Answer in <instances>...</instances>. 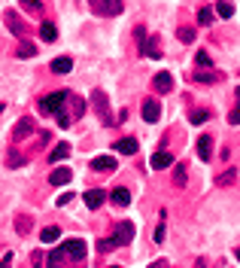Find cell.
<instances>
[{
	"instance_id": "6da1fadb",
	"label": "cell",
	"mask_w": 240,
	"mask_h": 268,
	"mask_svg": "<svg viewBox=\"0 0 240 268\" xmlns=\"http://www.w3.org/2000/svg\"><path fill=\"white\" fill-rule=\"evenodd\" d=\"M67 98H70V92H52L46 98H40V113H43V116H58L64 110V104H67Z\"/></svg>"
},
{
	"instance_id": "7a4b0ae2",
	"label": "cell",
	"mask_w": 240,
	"mask_h": 268,
	"mask_svg": "<svg viewBox=\"0 0 240 268\" xmlns=\"http://www.w3.org/2000/svg\"><path fill=\"white\" fill-rule=\"evenodd\" d=\"M88 7L104 19H112V16L122 13V0H88Z\"/></svg>"
},
{
	"instance_id": "3957f363",
	"label": "cell",
	"mask_w": 240,
	"mask_h": 268,
	"mask_svg": "<svg viewBox=\"0 0 240 268\" xmlns=\"http://www.w3.org/2000/svg\"><path fill=\"white\" fill-rule=\"evenodd\" d=\"M61 247H64V256H67V259H73V262H82V259H86V250H88L82 238H73V241H64Z\"/></svg>"
},
{
	"instance_id": "277c9868",
	"label": "cell",
	"mask_w": 240,
	"mask_h": 268,
	"mask_svg": "<svg viewBox=\"0 0 240 268\" xmlns=\"http://www.w3.org/2000/svg\"><path fill=\"white\" fill-rule=\"evenodd\" d=\"M131 238H134V222H122V225H116V235H112V244H116V247L131 244Z\"/></svg>"
},
{
	"instance_id": "5b68a950",
	"label": "cell",
	"mask_w": 240,
	"mask_h": 268,
	"mask_svg": "<svg viewBox=\"0 0 240 268\" xmlns=\"http://www.w3.org/2000/svg\"><path fill=\"white\" fill-rule=\"evenodd\" d=\"M152 86H155V92H158V95H168V92L174 89V76H170L168 70H162V73H155V76H152Z\"/></svg>"
},
{
	"instance_id": "8992f818",
	"label": "cell",
	"mask_w": 240,
	"mask_h": 268,
	"mask_svg": "<svg viewBox=\"0 0 240 268\" xmlns=\"http://www.w3.org/2000/svg\"><path fill=\"white\" fill-rule=\"evenodd\" d=\"M143 119L146 122H158V119H162V104H158L155 98H146L143 101Z\"/></svg>"
},
{
	"instance_id": "52a82bcc",
	"label": "cell",
	"mask_w": 240,
	"mask_h": 268,
	"mask_svg": "<svg viewBox=\"0 0 240 268\" xmlns=\"http://www.w3.org/2000/svg\"><path fill=\"white\" fill-rule=\"evenodd\" d=\"M92 101H94V110L100 113V122H104V125H110V122H112V116L106 113V95L94 89V92H92Z\"/></svg>"
},
{
	"instance_id": "ba28073f",
	"label": "cell",
	"mask_w": 240,
	"mask_h": 268,
	"mask_svg": "<svg viewBox=\"0 0 240 268\" xmlns=\"http://www.w3.org/2000/svg\"><path fill=\"white\" fill-rule=\"evenodd\" d=\"M4 19H6V28H10V31H12L16 37H22V40H24V31H28V28H24V22L18 19V13L6 10V13H4Z\"/></svg>"
},
{
	"instance_id": "9c48e42d",
	"label": "cell",
	"mask_w": 240,
	"mask_h": 268,
	"mask_svg": "<svg viewBox=\"0 0 240 268\" xmlns=\"http://www.w3.org/2000/svg\"><path fill=\"white\" fill-rule=\"evenodd\" d=\"M198 159H201V162H210L213 159V137L210 134L198 137Z\"/></svg>"
},
{
	"instance_id": "30bf717a",
	"label": "cell",
	"mask_w": 240,
	"mask_h": 268,
	"mask_svg": "<svg viewBox=\"0 0 240 268\" xmlns=\"http://www.w3.org/2000/svg\"><path fill=\"white\" fill-rule=\"evenodd\" d=\"M140 49H143V55H146V58H152V61L162 58V46H158V37H146V40L140 43Z\"/></svg>"
},
{
	"instance_id": "8fae6325",
	"label": "cell",
	"mask_w": 240,
	"mask_h": 268,
	"mask_svg": "<svg viewBox=\"0 0 240 268\" xmlns=\"http://www.w3.org/2000/svg\"><path fill=\"white\" fill-rule=\"evenodd\" d=\"M82 201H86V207H92V210H98L104 201H106V192L104 189H88V192L82 195Z\"/></svg>"
},
{
	"instance_id": "7c38bea8",
	"label": "cell",
	"mask_w": 240,
	"mask_h": 268,
	"mask_svg": "<svg viewBox=\"0 0 240 268\" xmlns=\"http://www.w3.org/2000/svg\"><path fill=\"white\" fill-rule=\"evenodd\" d=\"M110 201H112L116 207H128V204H131V192H128L125 186H116L112 192H110Z\"/></svg>"
},
{
	"instance_id": "4fadbf2b",
	"label": "cell",
	"mask_w": 240,
	"mask_h": 268,
	"mask_svg": "<svg viewBox=\"0 0 240 268\" xmlns=\"http://www.w3.org/2000/svg\"><path fill=\"white\" fill-rule=\"evenodd\" d=\"M70 180H73V171L70 168H55L49 174V186H67Z\"/></svg>"
},
{
	"instance_id": "5bb4252c",
	"label": "cell",
	"mask_w": 240,
	"mask_h": 268,
	"mask_svg": "<svg viewBox=\"0 0 240 268\" xmlns=\"http://www.w3.org/2000/svg\"><path fill=\"white\" fill-rule=\"evenodd\" d=\"M170 165H174V156H170L168 149H158L155 156H152V168H155V171H164V168H170Z\"/></svg>"
},
{
	"instance_id": "9a60e30c",
	"label": "cell",
	"mask_w": 240,
	"mask_h": 268,
	"mask_svg": "<svg viewBox=\"0 0 240 268\" xmlns=\"http://www.w3.org/2000/svg\"><path fill=\"white\" fill-rule=\"evenodd\" d=\"M140 149V143H137V137H122L116 143V152H122V156H134V152Z\"/></svg>"
},
{
	"instance_id": "2e32d148",
	"label": "cell",
	"mask_w": 240,
	"mask_h": 268,
	"mask_svg": "<svg viewBox=\"0 0 240 268\" xmlns=\"http://www.w3.org/2000/svg\"><path fill=\"white\" fill-rule=\"evenodd\" d=\"M30 131H34V122L30 119H18L16 128H12V140H24V137H30Z\"/></svg>"
},
{
	"instance_id": "e0dca14e",
	"label": "cell",
	"mask_w": 240,
	"mask_h": 268,
	"mask_svg": "<svg viewBox=\"0 0 240 268\" xmlns=\"http://www.w3.org/2000/svg\"><path fill=\"white\" fill-rule=\"evenodd\" d=\"M116 165H118V159H112V156H98V159H92V168H94V171H116Z\"/></svg>"
},
{
	"instance_id": "ac0fdd59",
	"label": "cell",
	"mask_w": 240,
	"mask_h": 268,
	"mask_svg": "<svg viewBox=\"0 0 240 268\" xmlns=\"http://www.w3.org/2000/svg\"><path fill=\"white\" fill-rule=\"evenodd\" d=\"M67 104H70V119H79V116L86 113V101L79 98V95H70V98H67Z\"/></svg>"
},
{
	"instance_id": "d6986e66",
	"label": "cell",
	"mask_w": 240,
	"mask_h": 268,
	"mask_svg": "<svg viewBox=\"0 0 240 268\" xmlns=\"http://www.w3.org/2000/svg\"><path fill=\"white\" fill-rule=\"evenodd\" d=\"M52 70H55V73H61V76H64V73H70V70H73V58L58 55V58L52 61Z\"/></svg>"
},
{
	"instance_id": "ffe728a7",
	"label": "cell",
	"mask_w": 240,
	"mask_h": 268,
	"mask_svg": "<svg viewBox=\"0 0 240 268\" xmlns=\"http://www.w3.org/2000/svg\"><path fill=\"white\" fill-rule=\"evenodd\" d=\"M58 238H61V228L58 225H46L43 232H40V241H43V244H55Z\"/></svg>"
},
{
	"instance_id": "44dd1931",
	"label": "cell",
	"mask_w": 240,
	"mask_h": 268,
	"mask_svg": "<svg viewBox=\"0 0 240 268\" xmlns=\"http://www.w3.org/2000/svg\"><path fill=\"white\" fill-rule=\"evenodd\" d=\"M64 247H55L52 253H49V262H46V268H64Z\"/></svg>"
},
{
	"instance_id": "7402d4cb",
	"label": "cell",
	"mask_w": 240,
	"mask_h": 268,
	"mask_svg": "<svg viewBox=\"0 0 240 268\" xmlns=\"http://www.w3.org/2000/svg\"><path fill=\"white\" fill-rule=\"evenodd\" d=\"M40 37H43L46 43H55V40H58V28L49 25V22H43V25H40Z\"/></svg>"
},
{
	"instance_id": "603a6c76",
	"label": "cell",
	"mask_w": 240,
	"mask_h": 268,
	"mask_svg": "<svg viewBox=\"0 0 240 268\" xmlns=\"http://www.w3.org/2000/svg\"><path fill=\"white\" fill-rule=\"evenodd\" d=\"M70 156V143H58L52 152H49V162H64Z\"/></svg>"
},
{
	"instance_id": "cb8c5ba5",
	"label": "cell",
	"mask_w": 240,
	"mask_h": 268,
	"mask_svg": "<svg viewBox=\"0 0 240 268\" xmlns=\"http://www.w3.org/2000/svg\"><path fill=\"white\" fill-rule=\"evenodd\" d=\"M216 13H219V19H231V16H234V7L228 4V0H219V7H216Z\"/></svg>"
},
{
	"instance_id": "d4e9b609",
	"label": "cell",
	"mask_w": 240,
	"mask_h": 268,
	"mask_svg": "<svg viewBox=\"0 0 240 268\" xmlns=\"http://www.w3.org/2000/svg\"><path fill=\"white\" fill-rule=\"evenodd\" d=\"M194 83H219V73H204V70H198V73H194Z\"/></svg>"
},
{
	"instance_id": "484cf974",
	"label": "cell",
	"mask_w": 240,
	"mask_h": 268,
	"mask_svg": "<svg viewBox=\"0 0 240 268\" xmlns=\"http://www.w3.org/2000/svg\"><path fill=\"white\" fill-rule=\"evenodd\" d=\"M207 119H210V113H207V110H198V113H192V116H188V122H192V125H201V122H207Z\"/></svg>"
},
{
	"instance_id": "4316f807",
	"label": "cell",
	"mask_w": 240,
	"mask_h": 268,
	"mask_svg": "<svg viewBox=\"0 0 240 268\" xmlns=\"http://www.w3.org/2000/svg\"><path fill=\"white\" fill-rule=\"evenodd\" d=\"M18 4H22L24 10H30V13H36V16H40V13H43V4H40V0H18Z\"/></svg>"
},
{
	"instance_id": "83f0119b",
	"label": "cell",
	"mask_w": 240,
	"mask_h": 268,
	"mask_svg": "<svg viewBox=\"0 0 240 268\" xmlns=\"http://www.w3.org/2000/svg\"><path fill=\"white\" fill-rule=\"evenodd\" d=\"M18 55H22V58H30V55H36V46H34V43H22V46H18Z\"/></svg>"
},
{
	"instance_id": "f1b7e54d",
	"label": "cell",
	"mask_w": 240,
	"mask_h": 268,
	"mask_svg": "<svg viewBox=\"0 0 240 268\" xmlns=\"http://www.w3.org/2000/svg\"><path fill=\"white\" fill-rule=\"evenodd\" d=\"M174 180H176V186H186V165L174 168Z\"/></svg>"
},
{
	"instance_id": "f546056e",
	"label": "cell",
	"mask_w": 240,
	"mask_h": 268,
	"mask_svg": "<svg viewBox=\"0 0 240 268\" xmlns=\"http://www.w3.org/2000/svg\"><path fill=\"white\" fill-rule=\"evenodd\" d=\"M194 64H198V67H210L213 61H210V55H207V52L201 49V52H198V55H194Z\"/></svg>"
},
{
	"instance_id": "4dcf8cb0",
	"label": "cell",
	"mask_w": 240,
	"mask_h": 268,
	"mask_svg": "<svg viewBox=\"0 0 240 268\" xmlns=\"http://www.w3.org/2000/svg\"><path fill=\"white\" fill-rule=\"evenodd\" d=\"M198 22H201L204 28H207V25H213V10H201V13H198Z\"/></svg>"
},
{
	"instance_id": "1f68e13d",
	"label": "cell",
	"mask_w": 240,
	"mask_h": 268,
	"mask_svg": "<svg viewBox=\"0 0 240 268\" xmlns=\"http://www.w3.org/2000/svg\"><path fill=\"white\" fill-rule=\"evenodd\" d=\"M234 177H237V171L231 168V171H225L222 177H219V186H228V183H234Z\"/></svg>"
},
{
	"instance_id": "d6a6232c",
	"label": "cell",
	"mask_w": 240,
	"mask_h": 268,
	"mask_svg": "<svg viewBox=\"0 0 240 268\" xmlns=\"http://www.w3.org/2000/svg\"><path fill=\"white\" fill-rule=\"evenodd\" d=\"M98 250H100V253H106V250H116L112 238H100V241H98Z\"/></svg>"
},
{
	"instance_id": "836d02e7",
	"label": "cell",
	"mask_w": 240,
	"mask_h": 268,
	"mask_svg": "<svg viewBox=\"0 0 240 268\" xmlns=\"http://www.w3.org/2000/svg\"><path fill=\"white\" fill-rule=\"evenodd\" d=\"M180 40H182V43H192V40H194V31H192V28H180Z\"/></svg>"
},
{
	"instance_id": "e575fe53",
	"label": "cell",
	"mask_w": 240,
	"mask_h": 268,
	"mask_svg": "<svg viewBox=\"0 0 240 268\" xmlns=\"http://www.w3.org/2000/svg\"><path fill=\"white\" fill-rule=\"evenodd\" d=\"M22 162H24V159L18 156V152H10V159H6V165H10V168H22Z\"/></svg>"
},
{
	"instance_id": "d590c367",
	"label": "cell",
	"mask_w": 240,
	"mask_h": 268,
	"mask_svg": "<svg viewBox=\"0 0 240 268\" xmlns=\"http://www.w3.org/2000/svg\"><path fill=\"white\" fill-rule=\"evenodd\" d=\"M70 122H73V119H70V113H67V110H61V113H58V125H61V128H67Z\"/></svg>"
},
{
	"instance_id": "8d00e7d4",
	"label": "cell",
	"mask_w": 240,
	"mask_h": 268,
	"mask_svg": "<svg viewBox=\"0 0 240 268\" xmlns=\"http://www.w3.org/2000/svg\"><path fill=\"white\" fill-rule=\"evenodd\" d=\"M155 244H164V222L155 228Z\"/></svg>"
},
{
	"instance_id": "74e56055",
	"label": "cell",
	"mask_w": 240,
	"mask_h": 268,
	"mask_svg": "<svg viewBox=\"0 0 240 268\" xmlns=\"http://www.w3.org/2000/svg\"><path fill=\"white\" fill-rule=\"evenodd\" d=\"M16 225H18V235H24V228H28V225H30V219H28V216H24V219H22V216H18V219H16Z\"/></svg>"
},
{
	"instance_id": "f35d334b",
	"label": "cell",
	"mask_w": 240,
	"mask_h": 268,
	"mask_svg": "<svg viewBox=\"0 0 240 268\" xmlns=\"http://www.w3.org/2000/svg\"><path fill=\"white\" fill-rule=\"evenodd\" d=\"M70 201H73V192H64V195H61L55 204H58V207H64V204H70Z\"/></svg>"
},
{
	"instance_id": "ab89813d",
	"label": "cell",
	"mask_w": 240,
	"mask_h": 268,
	"mask_svg": "<svg viewBox=\"0 0 240 268\" xmlns=\"http://www.w3.org/2000/svg\"><path fill=\"white\" fill-rule=\"evenodd\" d=\"M10 262H12V253H6V256H4V262H0V268H10Z\"/></svg>"
},
{
	"instance_id": "60d3db41",
	"label": "cell",
	"mask_w": 240,
	"mask_h": 268,
	"mask_svg": "<svg viewBox=\"0 0 240 268\" xmlns=\"http://www.w3.org/2000/svg\"><path fill=\"white\" fill-rule=\"evenodd\" d=\"M149 268H164V262H162V259H158V262H152Z\"/></svg>"
},
{
	"instance_id": "b9f144b4",
	"label": "cell",
	"mask_w": 240,
	"mask_h": 268,
	"mask_svg": "<svg viewBox=\"0 0 240 268\" xmlns=\"http://www.w3.org/2000/svg\"><path fill=\"white\" fill-rule=\"evenodd\" d=\"M237 110H240V89H237Z\"/></svg>"
},
{
	"instance_id": "7bdbcfd3",
	"label": "cell",
	"mask_w": 240,
	"mask_h": 268,
	"mask_svg": "<svg viewBox=\"0 0 240 268\" xmlns=\"http://www.w3.org/2000/svg\"><path fill=\"white\" fill-rule=\"evenodd\" d=\"M110 268H122V265H110Z\"/></svg>"
},
{
	"instance_id": "ee69618b",
	"label": "cell",
	"mask_w": 240,
	"mask_h": 268,
	"mask_svg": "<svg viewBox=\"0 0 240 268\" xmlns=\"http://www.w3.org/2000/svg\"><path fill=\"white\" fill-rule=\"evenodd\" d=\"M0 113H4V104H0Z\"/></svg>"
},
{
	"instance_id": "f6af8a7d",
	"label": "cell",
	"mask_w": 240,
	"mask_h": 268,
	"mask_svg": "<svg viewBox=\"0 0 240 268\" xmlns=\"http://www.w3.org/2000/svg\"><path fill=\"white\" fill-rule=\"evenodd\" d=\"M237 259H240V250H237Z\"/></svg>"
}]
</instances>
